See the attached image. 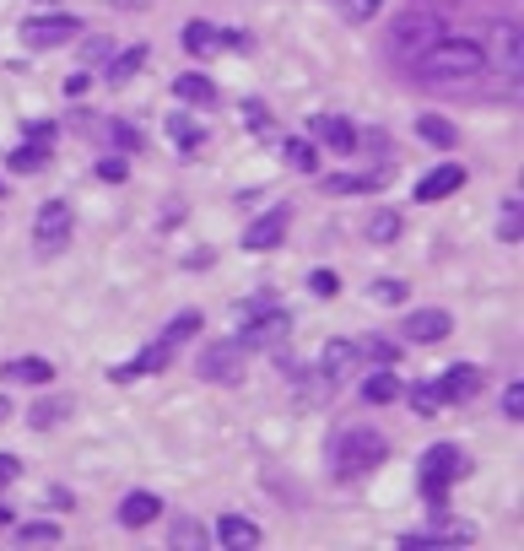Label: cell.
Returning <instances> with one entry per match:
<instances>
[{
  "mask_svg": "<svg viewBox=\"0 0 524 551\" xmlns=\"http://www.w3.org/2000/svg\"><path fill=\"white\" fill-rule=\"evenodd\" d=\"M22 141L49 146V141H55V119H28V136H22Z\"/></svg>",
  "mask_w": 524,
  "mask_h": 551,
  "instance_id": "obj_43",
  "label": "cell"
},
{
  "mask_svg": "<svg viewBox=\"0 0 524 551\" xmlns=\"http://www.w3.org/2000/svg\"><path fill=\"white\" fill-rule=\"evenodd\" d=\"M60 416H71V400H44V406H33V411H28V422L38 427V433H49V427H55Z\"/></svg>",
  "mask_w": 524,
  "mask_h": 551,
  "instance_id": "obj_35",
  "label": "cell"
},
{
  "mask_svg": "<svg viewBox=\"0 0 524 551\" xmlns=\"http://www.w3.org/2000/svg\"><path fill=\"white\" fill-rule=\"evenodd\" d=\"M173 98L190 103V109H217V82L200 71H184V76H173Z\"/></svg>",
  "mask_w": 524,
  "mask_h": 551,
  "instance_id": "obj_18",
  "label": "cell"
},
{
  "mask_svg": "<svg viewBox=\"0 0 524 551\" xmlns=\"http://www.w3.org/2000/svg\"><path fill=\"white\" fill-rule=\"evenodd\" d=\"M168 546L173 551H200V546H206V524L190 519V514H179L168 524Z\"/></svg>",
  "mask_w": 524,
  "mask_h": 551,
  "instance_id": "obj_26",
  "label": "cell"
},
{
  "mask_svg": "<svg viewBox=\"0 0 524 551\" xmlns=\"http://www.w3.org/2000/svg\"><path fill=\"white\" fill-rule=\"evenodd\" d=\"M357 341H330L325 352H319V379H325L330 389L341 384V379H352V368H357Z\"/></svg>",
  "mask_w": 524,
  "mask_h": 551,
  "instance_id": "obj_16",
  "label": "cell"
},
{
  "mask_svg": "<svg viewBox=\"0 0 524 551\" xmlns=\"http://www.w3.org/2000/svg\"><path fill=\"white\" fill-rule=\"evenodd\" d=\"M308 292H314V298H335V292H341V276L319 265V271H308Z\"/></svg>",
  "mask_w": 524,
  "mask_h": 551,
  "instance_id": "obj_39",
  "label": "cell"
},
{
  "mask_svg": "<svg viewBox=\"0 0 524 551\" xmlns=\"http://www.w3.org/2000/svg\"><path fill=\"white\" fill-rule=\"evenodd\" d=\"M497 65H503L508 82H519V22H503V28H497Z\"/></svg>",
  "mask_w": 524,
  "mask_h": 551,
  "instance_id": "obj_27",
  "label": "cell"
},
{
  "mask_svg": "<svg viewBox=\"0 0 524 551\" xmlns=\"http://www.w3.org/2000/svg\"><path fill=\"white\" fill-rule=\"evenodd\" d=\"M22 476V465H17V454H0V487H11V481Z\"/></svg>",
  "mask_w": 524,
  "mask_h": 551,
  "instance_id": "obj_47",
  "label": "cell"
},
{
  "mask_svg": "<svg viewBox=\"0 0 524 551\" xmlns=\"http://www.w3.org/2000/svg\"><path fill=\"white\" fill-rule=\"evenodd\" d=\"M82 92H87V71L65 76V98H82Z\"/></svg>",
  "mask_w": 524,
  "mask_h": 551,
  "instance_id": "obj_48",
  "label": "cell"
},
{
  "mask_svg": "<svg viewBox=\"0 0 524 551\" xmlns=\"http://www.w3.org/2000/svg\"><path fill=\"white\" fill-rule=\"evenodd\" d=\"M17 541H22V546H55V541H60V524L28 519V524H17Z\"/></svg>",
  "mask_w": 524,
  "mask_h": 551,
  "instance_id": "obj_32",
  "label": "cell"
},
{
  "mask_svg": "<svg viewBox=\"0 0 524 551\" xmlns=\"http://www.w3.org/2000/svg\"><path fill=\"white\" fill-rule=\"evenodd\" d=\"M0 422H11V400L6 395H0Z\"/></svg>",
  "mask_w": 524,
  "mask_h": 551,
  "instance_id": "obj_50",
  "label": "cell"
},
{
  "mask_svg": "<svg viewBox=\"0 0 524 551\" xmlns=\"http://www.w3.org/2000/svg\"><path fill=\"white\" fill-rule=\"evenodd\" d=\"M395 233H400V217H395V211H379V217L368 222V238H373V244H389Z\"/></svg>",
  "mask_w": 524,
  "mask_h": 551,
  "instance_id": "obj_40",
  "label": "cell"
},
{
  "mask_svg": "<svg viewBox=\"0 0 524 551\" xmlns=\"http://www.w3.org/2000/svg\"><path fill=\"white\" fill-rule=\"evenodd\" d=\"M384 460H389V438L379 427H346V433H335V443H330V465L341 481L373 476Z\"/></svg>",
  "mask_w": 524,
  "mask_h": 551,
  "instance_id": "obj_2",
  "label": "cell"
},
{
  "mask_svg": "<svg viewBox=\"0 0 524 551\" xmlns=\"http://www.w3.org/2000/svg\"><path fill=\"white\" fill-rule=\"evenodd\" d=\"M497 233H503V244H519V233H524V200H519V195H508V200H503Z\"/></svg>",
  "mask_w": 524,
  "mask_h": 551,
  "instance_id": "obj_31",
  "label": "cell"
},
{
  "mask_svg": "<svg viewBox=\"0 0 524 551\" xmlns=\"http://www.w3.org/2000/svg\"><path fill=\"white\" fill-rule=\"evenodd\" d=\"M217 541L227 551H249V546H260V524L244 519V514H222L217 519Z\"/></svg>",
  "mask_w": 524,
  "mask_h": 551,
  "instance_id": "obj_21",
  "label": "cell"
},
{
  "mask_svg": "<svg viewBox=\"0 0 524 551\" xmlns=\"http://www.w3.org/2000/svg\"><path fill=\"white\" fill-rule=\"evenodd\" d=\"M71 227H76L71 206H65V200H44V206H38V217H33V244H38V254H60L65 244H71Z\"/></svg>",
  "mask_w": 524,
  "mask_h": 551,
  "instance_id": "obj_6",
  "label": "cell"
},
{
  "mask_svg": "<svg viewBox=\"0 0 524 551\" xmlns=\"http://www.w3.org/2000/svg\"><path fill=\"white\" fill-rule=\"evenodd\" d=\"M0 379H6V384H33V389H44L49 379H55V362H44V357H11L6 368H0Z\"/></svg>",
  "mask_w": 524,
  "mask_h": 551,
  "instance_id": "obj_20",
  "label": "cell"
},
{
  "mask_svg": "<svg viewBox=\"0 0 524 551\" xmlns=\"http://www.w3.org/2000/svg\"><path fill=\"white\" fill-rule=\"evenodd\" d=\"M368 292H373V298H379V303H389V308H395V303H406V292H411V287H406V281H400V276H379V281H373Z\"/></svg>",
  "mask_w": 524,
  "mask_h": 551,
  "instance_id": "obj_37",
  "label": "cell"
},
{
  "mask_svg": "<svg viewBox=\"0 0 524 551\" xmlns=\"http://www.w3.org/2000/svg\"><path fill=\"white\" fill-rule=\"evenodd\" d=\"M168 362H173V346L163 341V335H157V341H146L130 362H114L109 379H114V384H136V379H152V373H163Z\"/></svg>",
  "mask_w": 524,
  "mask_h": 551,
  "instance_id": "obj_10",
  "label": "cell"
},
{
  "mask_svg": "<svg viewBox=\"0 0 524 551\" xmlns=\"http://www.w3.org/2000/svg\"><path fill=\"white\" fill-rule=\"evenodd\" d=\"M281 335H292V314H287L281 303H271V308H260V314L238 319V335H233V341L244 346V352H254V346H276Z\"/></svg>",
  "mask_w": 524,
  "mask_h": 551,
  "instance_id": "obj_5",
  "label": "cell"
},
{
  "mask_svg": "<svg viewBox=\"0 0 524 551\" xmlns=\"http://www.w3.org/2000/svg\"><path fill=\"white\" fill-rule=\"evenodd\" d=\"M308 136H314L319 146H330V152H352V146H357L352 119H341V114H314V119H308Z\"/></svg>",
  "mask_w": 524,
  "mask_h": 551,
  "instance_id": "obj_14",
  "label": "cell"
},
{
  "mask_svg": "<svg viewBox=\"0 0 524 551\" xmlns=\"http://www.w3.org/2000/svg\"><path fill=\"white\" fill-rule=\"evenodd\" d=\"M281 157H287V168H298V173H319L314 141H287V146H281Z\"/></svg>",
  "mask_w": 524,
  "mask_h": 551,
  "instance_id": "obj_33",
  "label": "cell"
},
{
  "mask_svg": "<svg viewBox=\"0 0 524 551\" xmlns=\"http://www.w3.org/2000/svg\"><path fill=\"white\" fill-rule=\"evenodd\" d=\"M384 0H346V17L352 22H373V11H379Z\"/></svg>",
  "mask_w": 524,
  "mask_h": 551,
  "instance_id": "obj_45",
  "label": "cell"
},
{
  "mask_svg": "<svg viewBox=\"0 0 524 551\" xmlns=\"http://www.w3.org/2000/svg\"><path fill=\"white\" fill-rule=\"evenodd\" d=\"M0 524H11V508L6 503H0Z\"/></svg>",
  "mask_w": 524,
  "mask_h": 551,
  "instance_id": "obj_51",
  "label": "cell"
},
{
  "mask_svg": "<svg viewBox=\"0 0 524 551\" xmlns=\"http://www.w3.org/2000/svg\"><path fill=\"white\" fill-rule=\"evenodd\" d=\"M244 119H249V130H265V125H271V109H265L260 98H249L244 103Z\"/></svg>",
  "mask_w": 524,
  "mask_h": 551,
  "instance_id": "obj_44",
  "label": "cell"
},
{
  "mask_svg": "<svg viewBox=\"0 0 524 551\" xmlns=\"http://www.w3.org/2000/svg\"><path fill=\"white\" fill-rule=\"evenodd\" d=\"M157 514H163V497L157 492H125V503H119V524L125 530H146Z\"/></svg>",
  "mask_w": 524,
  "mask_h": 551,
  "instance_id": "obj_19",
  "label": "cell"
},
{
  "mask_svg": "<svg viewBox=\"0 0 524 551\" xmlns=\"http://www.w3.org/2000/svg\"><path fill=\"white\" fill-rule=\"evenodd\" d=\"M168 136H173V146H179V152H200L206 130H200V119H190V114H168Z\"/></svg>",
  "mask_w": 524,
  "mask_h": 551,
  "instance_id": "obj_29",
  "label": "cell"
},
{
  "mask_svg": "<svg viewBox=\"0 0 524 551\" xmlns=\"http://www.w3.org/2000/svg\"><path fill=\"white\" fill-rule=\"evenodd\" d=\"M222 49H244V55H249V49H254V38H249L244 28H222Z\"/></svg>",
  "mask_w": 524,
  "mask_h": 551,
  "instance_id": "obj_46",
  "label": "cell"
},
{
  "mask_svg": "<svg viewBox=\"0 0 524 551\" xmlns=\"http://www.w3.org/2000/svg\"><path fill=\"white\" fill-rule=\"evenodd\" d=\"M433 384H438L443 406H465V400L481 395V368H476V362H454V368H443Z\"/></svg>",
  "mask_w": 524,
  "mask_h": 551,
  "instance_id": "obj_11",
  "label": "cell"
},
{
  "mask_svg": "<svg viewBox=\"0 0 524 551\" xmlns=\"http://www.w3.org/2000/svg\"><path fill=\"white\" fill-rule=\"evenodd\" d=\"M114 6H119V11H146L152 0H114Z\"/></svg>",
  "mask_w": 524,
  "mask_h": 551,
  "instance_id": "obj_49",
  "label": "cell"
},
{
  "mask_svg": "<svg viewBox=\"0 0 524 551\" xmlns=\"http://www.w3.org/2000/svg\"><path fill=\"white\" fill-rule=\"evenodd\" d=\"M384 179H389V168H379V173H335V179H325V190L330 195H368V190H379Z\"/></svg>",
  "mask_w": 524,
  "mask_h": 551,
  "instance_id": "obj_24",
  "label": "cell"
},
{
  "mask_svg": "<svg viewBox=\"0 0 524 551\" xmlns=\"http://www.w3.org/2000/svg\"><path fill=\"white\" fill-rule=\"evenodd\" d=\"M416 136H422L427 146H438V152H449V146L460 141V130H454L443 114H422V119H416Z\"/></svg>",
  "mask_w": 524,
  "mask_h": 551,
  "instance_id": "obj_28",
  "label": "cell"
},
{
  "mask_svg": "<svg viewBox=\"0 0 524 551\" xmlns=\"http://www.w3.org/2000/svg\"><path fill=\"white\" fill-rule=\"evenodd\" d=\"M82 38V17H28L22 22V44L28 49H65Z\"/></svg>",
  "mask_w": 524,
  "mask_h": 551,
  "instance_id": "obj_9",
  "label": "cell"
},
{
  "mask_svg": "<svg viewBox=\"0 0 524 551\" xmlns=\"http://www.w3.org/2000/svg\"><path fill=\"white\" fill-rule=\"evenodd\" d=\"M98 179H103V184H125V179H130V163H125V157H103V163H98Z\"/></svg>",
  "mask_w": 524,
  "mask_h": 551,
  "instance_id": "obj_42",
  "label": "cell"
},
{
  "mask_svg": "<svg viewBox=\"0 0 524 551\" xmlns=\"http://www.w3.org/2000/svg\"><path fill=\"white\" fill-rule=\"evenodd\" d=\"M465 454H460V443H433V449L416 460V487H422V497L433 508H443V497H449V487L465 476Z\"/></svg>",
  "mask_w": 524,
  "mask_h": 551,
  "instance_id": "obj_3",
  "label": "cell"
},
{
  "mask_svg": "<svg viewBox=\"0 0 524 551\" xmlns=\"http://www.w3.org/2000/svg\"><path fill=\"white\" fill-rule=\"evenodd\" d=\"M287 227H292V211H287V206H271L265 217H254V222L244 227V249H249V254H271L281 238H287Z\"/></svg>",
  "mask_w": 524,
  "mask_h": 551,
  "instance_id": "obj_12",
  "label": "cell"
},
{
  "mask_svg": "<svg viewBox=\"0 0 524 551\" xmlns=\"http://www.w3.org/2000/svg\"><path fill=\"white\" fill-rule=\"evenodd\" d=\"M460 184H465V168L460 163H438L433 173H422V179H416V200H422V206H433V200L454 195Z\"/></svg>",
  "mask_w": 524,
  "mask_h": 551,
  "instance_id": "obj_15",
  "label": "cell"
},
{
  "mask_svg": "<svg viewBox=\"0 0 524 551\" xmlns=\"http://www.w3.org/2000/svg\"><path fill=\"white\" fill-rule=\"evenodd\" d=\"M109 141L119 146V152H136V146H141V130L130 125V119H109Z\"/></svg>",
  "mask_w": 524,
  "mask_h": 551,
  "instance_id": "obj_38",
  "label": "cell"
},
{
  "mask_svg": "<svg viewBox=\"0 0 524 551\" xmlns=\"http://www.w3.org/2000/svg\"><path fill=\"white\" fill-rule=\"evenodd\" d=\"M503 416H508V422H524V384L519 379L503 389Z\"/></svg>",
  "mask_w": 524,
  "mask_h": 551,
  "instance_id": "obj_41",
  "label": "cell"
},
{
  "mask_svg": "<svg viewBox=\"0 0 524 551\" xmlns=\"http://www.w3.org/2000/svg\"><path fill=\"white\" fill-rule=\"evenodd\" d=\"M406 400H411V411H416V416H438V406H443V400H438V384H433V379H422V384H416Z\"/></svg>",
  "mask_w": 524,
  "mask_h": 551,
  "instance_id": "obj_36",
  "label": "cell"
},
{
  "mask_svg": "<svg viewBox=\"0 0 524 551\" xmlns=\"http://www.w3.org/2000/svg\"><path fill=\"white\" fill-rule=\"evenodd\" d=\"M200 379L244 384V346H238V341H211L206 352H200Z\"/></svg>",
  "mask_w": 524,
  "mask_h": 551,
  "instance_id": "obj_8",
  "label": "cell"
},
{
  "mask_svg": "<svg viewBox=\"0 0 524 551\" xmlns=\"http://www.w3.org/2000/svg\"><path fill=\"white\" fill-rule=\"evenodd\" d=\"M438 33H443V22L433 17V11H406V17H395V28L384 33V55L395 65H406V60L422 55Z\"/></svg>",
  "mask_w": 524,
  "mask_h": 551,
  "instance_id": "obj_4",
  "label": "cell"
},
{
  "mask_svg": "<svg viewBox=\"0 0 524 551\" xmlns=\"http://www.w3.org/2000/svg\"><path fill=\"white\" fill-rule=\"evenodd\" d=\"M476 541V524H465V519H433L427 530H406L400 535V546L406 551H427V546H470Z\"/></svg>",
  "mask_w": 524,
  "mask_h": 551,
  "instance_id": "obj_7",
  "label": "cell"
},
{
  "mask_svg": "<svg viewBox=\"0 0 524 551\" xmlns=\"http://www.w3.org/2000/svg\"><path fill=\"white\" fill-rule=\"evenodd\" d=\"M406 341H416V346H438V341H449L454 335V319L443 314V308H416V314H406Z\"/></svg>",
  "mask_w": 524,
  "mask_h": 551,
  "instance_id": "obj_13",
  "label": "cell"
},
{
  "mask_svg": "<svg viewBox=\"0 0 524 551\" xmlns=\"http://www.w3.org/2000/svg\"><path fill=\"white\" fill-rule=\"evenodd\" d=\"M406 395V384L395 379V368H373L368 379H362V400L368 406H389V400H400Z\"/></svg>",
  "mask_w": 524,
  "mask_h": 551,
  "instance_id": "obj_22",
  "label": "cell"
},
{
  "mask_svg": "<svg viewBox=\"0 0 524 551\" xmlns=\"http://www.w3.org/2000/svg\"><path fill=\"white\" fill-rule=\"evenodd\" d=\"M406 76L416 87L454 92V87L476 82V76H487V49H481V38H470V33H438L422 55L406 60Z\"/></svg>",
  "mask_w": 524,
  "mask_h": 551,
  "instance_id": "obj_1",
  "label": "cell"
},
{
  "mask_svg": "<svg viewBox=\"0 0 524 551\" xmlns=\"http://www.w3.org/2000/svg\"><path fill=\"white\" fill-rule=\"evenodd\" d=\"M200 325H206V314H200V308H179V314H173L168 325H163V341L173 346V352H179L190 335H200Z\"/></svg>",
  "mask_w": 524,
  "mask_h": 551,
  "instance_id": "obj_25",
  "label": "cell"
},
{
  "mask_svg": "<svg viewBox=\"0 0 524 551\" xmlns=\"http://www.w3.org/2000/svg\"><path fill=\"white\" fill-rule=\"evenodd\" d=\"M179 44H184L190 60H211V55H222V28L217 22H184Z\"/></svg>",
  "mask_w": 524,
  "mask_h": 551,
  "instance_id": "obj_17",
  "label": "cell"
},
{
  "mask_svg": "<svg viewBox=\"0 0 524 551\" xmlns=\"http://www.w3.org/2000/svg\"><path fill=\"white\" fill-rule=\"evenodd\" d=\"M6 168H11V173H44V168H49V146H38V141H22L17 152L6 157Z\"/></svg>",
  "mask_w": 524,
  "mask_h": 551,
  "instance_id": "obj_30",
  "label": "cell"
},
{
  "mask_svg": "<svg viewBox=\"0 0 524 551\" xmlns=\"http://www.w3.org/2000/svg\"><path fill=\"white\" fill-rule=\"evenodd\" d=\"M146 55H152L146 44H130V49H119V55H109V71H103V82L119 87V82H130V76H141Z\"/></svg>",
  "mask_w": 524,
  "mask_h": 551,
  "instance_id": "obj_23",
  "label": "cell"
},
{
  "mask_svg": "<svg viewBox=\"0 0 524 551\" xmlns=\"http://www.w3.org/2000/svg\"><path fill=\"white\" fill-rule=\"evenodd\" d=\"M357 357H368L373 368H395V357H400V346L395 341H379V335H368V341L357 346Z\"/></svg>",
  "mask_w": 524,
  "mask_h": 551,
  "instance_id": "obj_34",
  "label": "cell"
}]
</instances>
